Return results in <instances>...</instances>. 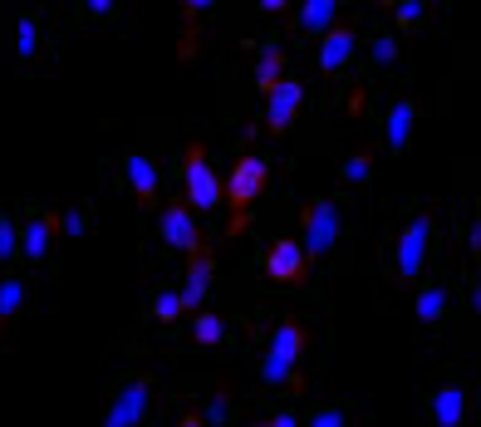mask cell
<instances>
[{
  "instance_id": "6da1fadb",
  "label": "cell",
  "mask_w": 481,
  "mask_h": 427,
  "mask_svg": "<svg viewBox=\"0 0 481 427\" xmlns=\"http://www.w3.org/2000/svg\"><path fill=\"white\" fill-rule=\"evenodd\" d=\"M300 325H280L275 339H270V353H266V383H285L290 373H295V359H300Z\"/></svg>"
},
{
  "instance_id": "7a4b0ae2",
  "label": "cell",
  "mask_w": 481,
  "mask_h": 427,
  "mask_svg": "<svg viewBox=\"0 0 481 427\" xmlns=\"http://www.w3.org/2000/svg\"><path fill=\"white\" fill-rule=\"evenodd\" d=\"M334 236H339V206L334 202H315L305 216V241H300V251L305 256H324L334 246Z\"/></svg>"
},
{
  "instance_id": "3957f363",
  "label": "cell",
  "mask_w": 481,
  "mask_h": 427,
  "mask_svg": "<svg viewBox=\"0 0 481 427\" xmlns=\"http://www.w3.org/2000/svg\"><path fill=\"white\" fill-rule=\"evenodd\" d=\"M148 403H153V383H148V379H133L128 388L113 398V408H109V418H103V427H138L143 413H148Z\"/></svg>"
},
{
  "instance_id": "277c9868",
  "label": "cell",
  "mask_w": 481,
  "mask_h": 427,
  "mask_svg": "<svg viewBox=\"0 0 481 427\" xmlns=\"http://www.w3.org/2000/svg\"><path fill=\"white\" fill-rule=\"evenodd\" d=\"M427 236H433V222H427V216H413V222H407V231H403V241H398V275H403V280H413L417 270H423Z\"/></svg>"
},
{
  "instance_id": "5b68a950",
  "label": "cell",
  "mask_w": 481,
  "mask_h": 427,
  "mask_svg": "<svg viewBox=\"0 0 481 427\" xmlns=\"http://www.w3.org/2000/svg\"><path fill=\"white\" fill-rule=\"evenodd\" d=\"M187 192H192V206H202V212H212V206L222 202V182H216V172L206 168L202 152L187 158Z\"/></svg>"
},
{
  "instance_id": "8992f818",
  "label": "cell",
  "mask_w": 481,
  "mask_h": 427,
  "mask_svg": "<svg viewBox=\"0 0 481 427\" xmlns=\"http://www.w3.org/2000/svg\"><path fill=\"white\" fill-rule=\"evenodd\" d=\"M260 182H266V162H260V158H240L232 168V182H226L222 192H232L236 206H246V202H256Z\"/></svg>"
},
{
  "instance_id": "52a82bcc",
  "label": "cell",
  "mask_w": 481,
  "mask_h": 427,
  "mask_svg": "<svg viewBox=\"0 0 481 427\" xmlns=\"http://www.w3.org/2000/svg\"><path fill=\"white\" fill-rule=\"evenodd\" d=\"M300 103H305V89H300L295 79H280V84L270 89V128H290Z\"/></svg>"
},
{
  "instance_id": "ba28073f",
  "label": "cell",
  "mask_w": 481,
  "mask_h": 427,
  "mask_svg": "<svg viewBox=\"0 0 481 427\" xmlns=\"http://www.w3.org/2000/svg\"><path fill=\"white\" fill-rule=\"evenodd\" d=\"M162 236L167 246H177V251H197V222L187 206H167L162 212Z\"/></svg>"
},
{
  "instance_id": "9c48e42d",
  "label": "cell",
  "mask_w": 481,
  "mask_h": 427,
  "mask_svg": "<svg viewBox=\"0 0 481 427\" xmlns=\"http://www.w3.org/2000/svg\"><path fill=\"white\" fill-rule=\"evenodd\" d=\"M349 55H354V30L334 25L329 35H324V45H319V69H324V74H334V69L349 65Z\"/></svg>"
},
{
  "instance_id": "30bf717a",
  "label": "cell",
  "mask_w": 481,
  "mask_h": 427,
  "mask_svg": "<svg viewBox=\"0 0 481 427\" xmlns=\"http://www.w3.org/2000/svg\"><path fill=\"white\" fill-rule=\"evenodd\" d=\"M266 266H270V275H275V280H295L300 270H305V251H300V241H275Z\"/></svg>"
},
{
  "instance_id": "8fae6325",
  "label": "cell",
  "mask_w": 481,
  "mask_h": 427,
  "mask_svg": "<svg viewBox=\"0 0 481 427\" xmlns=\"http://www.w3.org/2000/svg\"><path fill=\"white\" fill-rule=\"evenodd\" d=\"M462 418H467V393L452 388V383H447V388H437V398H433V423H437V427H457Z\"/></svg>"
},
{
  "instance_id": "7c38bea8",
  "label": "cell",
  "mask_w": 481,
  "mask_h": 427,
  "mask_svg": "<svg viewBox=\"0 0 481 427\" xmlns=\"http://www.w3.org/2000/svg\"><path fill=\"white\" fill-rule=\"evenodd\" d=\"M206 285H212V260H192V275H187V285H182V309H197L206 300Z\"/></svg>"
},
{
  "instance_id": "4fadbf2b",
  "label": "cell",
  "mask_w": 481,
  "mask_h": 427,
  "mask_svg": "<svg viewBox=\"0 0 481 427\" xmlns=\"http://www.w3.org/2000/svg\"><path fill=\"white\" fill-rule=\"evenodd\" d=\"M334 20H339V5H334V0H310V5L300 10V25L315 30V35H329Z\"/></svg>"
},
{
  "instance_id": "5bb4252c",
  "label": "cell",
  "mask_w": 481,
  "mask_h": 427,
  "mask_svg": "<svg viewBox=\"0 0 481 427\" xmlns=\"http://www.w3.org/2000/svg\"><path fill=\"white\" fill-rule=\"evenodd\" d=\"M49 231H55V222H45V216H35V222L20 231V251H25L30 260H39L49 251Z\"/></svg>"
},
{
  "instance_id": "9a60e30c",
  "label": "cell",
  "mask_w": 481,
  "mask_h": 427,
  "mask_svg": "<svg viewBox=\"0 0 481 427\" xmlns=\"http://www.w3.org/2000/svg\"><path fill=\"white\" fill-rule=\"evenodd\" d=\"M413 118H417V109H413L407 99L393 103V113H389V148H393V152L407 143V133H413Z\"/></svg>"
},
{
  "instance_id": "2e32d148",
  "label": "cell",
  "mask_w": 481,
  "mask_h": 427,
  "mask_svg": "<svg viewBox=\"0 0 481 427\" xmlns=\"http://www.w3.org/2000/svg\"><path fill=\"white\" fill-rule=\"evenodd\" d=\"M128 182H133V192H138V196H153V192H158V168H153L143 152H133V158H128Z\"/></svg>"
},
{
  "instance_id": "e0dca14e",
  "label": "cell",
  "mask_w": 481,
  "mask_h": 427,
  "mask_svg": "<svg viewBox=\"0 0 481 427\" xmlns=\"http://www.w3.org/2000/svg\"><path fill=\"white\" fill-rule=\"evenodd\" d=\"M280 65H285V55H280V49H266V55H260V65H256V84L266 89V93L280 84Z\"/></svg>"
},
{
  "instance_id": "ac0fdd59",
  "label": "cell",
  "mask_w": 481,
  "mask_h": 427,
  "mask_svg": "<svg viewBox=\"0 0 481 427\" xmlns=\"http://www.w3.org/2000/svg\"><path fill=\"white\" fill-rule=\"evenodd\" d=\"M442 309H447V295H442L437 285L417 295V319H423V325H433V319H442Z\"/></svg>"
},
{
  "instance_id": "d6986e66",
  "label": "cell",
  "mask_w": 481,
  "mask_h": 427,
  "mask_svg": "<svg viewBox=\"0 0 481 427\" xmlns=\"http://www.w3.org/2000/svg\"><path fill=\"white\" fill-rule=\"evenodd\" d=\"M20 305H25V285L20 280H0V319H10Z\"/></svg>"
},
{
  "instance_id": "ffe728a7",
  "label": "cell",
  "mask_w": 481,
  "mask_h": 427,
  "mask_svg": "<svg viewBox=\"0 0 481 427\" xmlns=\"http://www.w3.org/2000/svg\"><path fill=\"white\" fill-rule=\"evenodd\" d=\"M192 335H197V344H222L226 325H222L216 315H197V319H192Z\"/></svg>"
},
{
  "instance_id": "44dd1931",
  "label": "cell",
  "mask_w": 481,
  "mask_h": 427,
  "mask_svg": "<svg viewBox=\"0 0 481 427\" xmlns=\"http://www.w3.org/2000/svg\"><path fill=\"white\" fill-rule=\"evenodd\" d=\"M35 45H39L35 20H20V25H15V55H20V59H35Z\"/></svg>"
},
{
  "instance_id": "7402d4cb",
  "label": "cell",
  "mask_w": 481,
  "mask_h": 427,
  "mask_svg": "<svg viewBox=\"0 0 481 427\" xmlns=\"http://www.w3.org/2000/svg\"><path fill=\"white\" fill-rule=\"evenodd\" d=\"M226 418H232V403H226V398H212V403H206V423H202V427H222Z\"/></svg>"
},
{
  "instance_id": "603a6c76",
  "label": "cell",
  "mask_w": 481,
  "mask_h": 427,
  "mask_svg": "<svg viewBox=\"0 0 481 427\" xmlns=\"http://www.w3.org/2000/svg\"><path fill=\"white\" fill-rule=\"evenodd\" d=\"M373 59H379V65H393V59H398V39H393V35L373 39Z\"/></svg>"
},
{
  "instance_id": "cb8c5ba5",
  "label": "cell",
  "mask_w": 481,
  "mask_h": 427,
  "mask_svg": "<svg viewBox=\"0 0 481 427\" xmlns=\"http://www.w3.org/2000/svg\"><path fill=\"white\" fill-rule=\"evenodd\" d=\"M182 315V300H177V290H162L158 295V319H177Z\"/></svg>"
},
{
  "instance_id": "d4e9b609",
  "label": "cell",
  "mask_w": 481,
  "mask_h": 427,
  "mask_svg": "<svg viewBox=\"0 0 481 427\" xmlns=\"http://www.w3.org/2000/svg\"><path fill=\"white\" fill-rule=\"evenodd\" d=\"M20 246V231H15V222H5V216H0V260H5L10 251H15Z\"/></svg>"
},
{
  "instance_id": "484cf974",
  "label": "cell",
  "mask_w": 481,
  "mask_h": 427,
  "mask_svg": "<svg viewBox=\"0 0 481 427\" xmlns=\"http://www.w3.org/2000/svg\"><path fill=\"white\" fill-rule=\"evenodd\" d=\"M344 177H349V182H363V177H369V158H349L344 162Z\"/></svg>"
},
{
  "instance_id": "4316f807",
  "label": "cell",
  "mask_w": 481,
  "mask_h": 427,
  "mask_svg": "<svg viewBox=\"0 0 481 427\" xmlns=\"http://www.w3.org/2000/svg\"><path fill=\"white\" fill-rule=\"evenodd\" d=\"M310 427H344V408H324V413H315V423Z\"/></svg>"
},
{
  "instance_id": "83f0119b",
  "label": "cell",
  "mask_w": 481,
  "mask_h": 427,
  "mask_svg": "<svg viewBox=\"0 0 481 427\" xmlns=\"http://www.w3.org/2000/svg\"><path fill=\"white\" fill-rule=\"evenodd\" d=\"M59 226H65L69 236H83V226H89V222H83V212H65V216H59Z\"/></svg>"
},
{
  "instance_id": "f1b7e54d",
  "label": "cell",
  "mask_w": 481,
  "mask_h": 427,
  "mask_svg": "<svg viewBox=\"0 0 481 427\" xmlns=\"http://www.w3.org/2000/svg\"><path fill=\"white\" fill-rule=\"evenodd\" d=\"M398 20H403V25H413V20H423V0H403V5H398Z\"/></svg>"
},
{
  "instance_id": "f546056e",
  "label": "cell",
  "mask_w": 481,
  "mask_h": 427,
  "mask_svg": "<svg viewBox=\"0 0 481 427\" xmlns=\"http://www.w3.org/2000/svg\"><path fill=\"white\" fill-rule=\"evenodd\" d=\"M270 427H300V418H295V413H280V418L270 423Z\"/></svg>"
},
{
  "instance_id": "4dcf8cb0",
  "label": "cell",
  "mask_w": 481,
  "mask_h": 427,
  "mask_svg": "<svg viewBox=\"0 0 481 427\" xmlns=\"http://www.w3.org/2000/svg\"><path fill=\"white\" fill-rule=\"evenodd\" d=\"M182 427H202V423H197V418H187V423H182Z\"/></svg>"
},
{
  "instance_id": "1f68e13d",
  "label": "cell",
  "mask_w": 481,
  "mask_h": 427,
  "mask_svg": "<svg viewBox=\"0 0 481 427\" xmlns=\"http://www.w3.org/2000/svg\"><path fill=\"white\" fill-rule=\"evenodd\" d=\"M256 427H266V423H256Z\"/></svg>"
}]
</instances>
